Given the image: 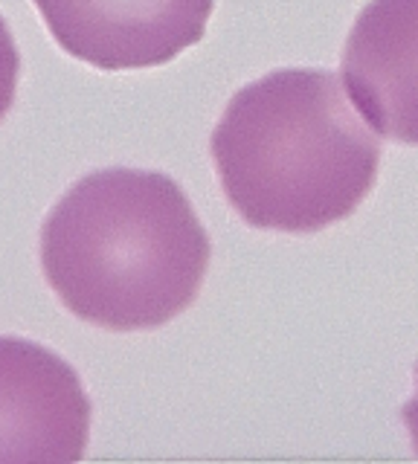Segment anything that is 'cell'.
<instances>
[{"mask_svg": "<svg viewBox=\"0 0 418 464\" xmlns=\"http://www.w3.org/2000/svg\"><path fill=\"white\" fill-rule=\"evenodd\" d=\"M212 244L175 178L102 169L41 227V270L64 308L105 331H151L198 299Z\"/></svg>", "mask_w": 418, "mask_h": 464, "instance_id": "cell-1", "label": "cell"}, {"mask_svg": "<svg viewBox=\"0 0 418 464\" xmlns=\"http://www.w3.org/2000/svg\"><path fill=\"white\" fill-rule=\"evenodd\" d=\"M224 198L244 224L320 232L372 192L381 140L328 70H273L244 84L212 130Z\"/></svg>", "mask_w": 418, "mask_h": 464, "instance_id": "cell-2", "label": "cell"}, {"mask_svg": "<svg viewBox=\"0 0 418 464\" xmlns=\"http://www.w3.org/2000/svg\"><path fill=\"white\" fill-rule=\"evenodd\" d=\"M82 377L47 345L0 337V464H70L91 441Z\"/></svg>", "mask_w": 418, "mask_h": 464, "instance_id": "cell-3", "label": "cell"}, {"mask_svg": "<svg viewBox=\"0 0 418 464\" xmlns=\"http://www.w3.org/2000/svg\"><path fill=\"white\" fill-rule=\"evenodd\" d=\"M55 44L96 70L169 64L207 33L215 0H33Z\"/></svg>", "mask_w": 418, "mask_h": 464, "instance_id": "cell-4", "label": "cell"}, {"mask_svg": "<svg viewBox=\"0 0 418 464\" xmlns=\"http://www.w3.org/2000/svg\"><path fill=\"white\" fill-rule=\"evenodd\" d=\"M340 70L381 137L418 145V0H369L345 38Z\"/></svg>", "mask_w": 418, "mask_h": 464, "instance_id": "cell-5", "label": "cell"}, {"mask_svg": "<svg viewBox=\"0 0 418 464\" xmlns=\"http://www.w3.org/2000/svg\"><path fill=\"white\" fill-rule=\"evenodd\" d=\"M18 79H21V53L15 38H12L6 18L0 14V122H4L12 102H15Z\"/></svg>", "mask_w": 418, "mask_h": 464, "instance_id": "cell-6", "label": "cell"}, {"mask_svg": "<svg viewBox=\"0 0 418 464\" xmlns=\"http://www.w3.org/2000/svg\"><path fill=\"white\" fill-rule=\"evenodd\" d=\"M413 374H415V395H413V401L403 403L401 418H403V424H407V430H410L413 450H415V456H418V362H415Z\"/></svg>", "mask_w": 418, "mask_h": 464, "instance_id": "cell-7", "label": "cell"}]
</instances>
